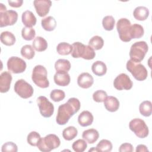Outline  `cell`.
<instances>
[{
	"label": "cell",
	"instance_id": "obj_1",
	"mask_svg": "<svg viewBox=\"0 0 152 152\" xmlns=\"http://www.w3.org/2000/svg\"><path fill=\"white\" fill-rule=\"evenodd\" d=\"M81 104L79 100L75 97L69 98L68 101L60 105L58 109L56 122L58 125H65L75 113L78 112Z\"/></svg>",
	"mask_w": 152,
	"mask_h": 152
},
{
	"label": "cell",
	"instance_id": "obj_2",
	"mask_svg": "<svg viewBox=\"0 0 152 152\" xmlns=\"http://www.w3.org/2000/svg\"><path fill=\"white\" fill-rule=\"evenodd\" d=\"M71 56L74 58H82L86 60L94 59L96 56L94 50L89 45H85L83 43L76 42L72 45Z\"/></svg>",
	"mask_w": 152,
	"mask_h": 152
},
{
	"label": "cell",
	"instance_id": "obj_3",
	"mask_svg": "<svg viewBox=\"0 0 152 152\" xmlns=\"http://www.w3.org/2000/svg\"><path fill=\"white\" fill-rule=\"evenodd\" d=\"M31 79L33 83L40 88H45L49 86L48 72L46 68L43 65H37L34 67L32 71Z\"/></svg>",
	"mask_w": 152,
	"mask_h": 152
},
{
	"label": "cell",
	"instance_id": "obj_4",
	"mask_svg": "<svg viewBox=\"0 0 152 152\" xmlns=\"http://www.w3.org/2000/svg\"><path fill=\"white\" fill-rule=\"evenodd\" d=\"M148 46L145 41L135 42L131 45L129 50L130 59L135 62H141L147 53Z\"/></svg>",
	"mask_w": 152,
	"mask_h": 152
},
{
	"label": "cell",
	"instance_id": "obj_5",
	"mask_svg": "<svg viewBox=\"0 0 152 152\" xmlns=\"http://www.w3.org/2000/svg\"><path fill=\"white\" fill-rule=\"evenodd\" d=\"M61 141L59 138L55 134H50L41 138L37 147L43 152H49L59 147Z\"/></svg>",
	"mask_w": 152,
	"mask_h": 152
},
{
	"label": "cell",
	"instance_id": "obj_6",
	"mask_svg": "<svg viewBox=\"0 0 152 152\" xmlns=\"http://www.w3.org/2000/svg\"><path fill=\"white\" fill-rule=\"evenodd\" d=\"M126 68L134 78L138 81H144L147 77V70L140 62H135L129 59L126 62Z\"/></svg>",
	"mask_w": 152,
	"mask_h": 152
},
{
	"label": "cell",
	"instance_id": "obj_7",
	"mask_svg": "<svg viewBox=\"0 0 152 152\" xmlns=\"http://www.w3.org/2000/svg\"><path fill=\"white\" fill-rule=\"evenodd\" d=\"M129 129L140 138L147 137L149 133V129L144 121L140 118H134L129 123Z\"/></svg>",
	"mask_w": 152,
	"mask_h": 152
},
{
	"label": "cell",
	"instance_id": "obj_8",
	"mask_svg": "<svg viewBox=\"0 0 152 152\" xmlns=\"http://www.w3.org/2000/svg\"><path fill=\"white\" fill-rule=\"evenodd\" d=\"M131 23L126 18L119 19L116 23V29L120 39L124 42H128L131 40L130 37V28Z\"/></svg>",
	"mask_w": 152,
	"mask_h": 152
},
{
	"label": "cell",
	"instance_id": "obj_9",
	"mask_svg": "<svg viewBox=\"0 0 152 152\" xmlns=\"http://www.w3.org/2000/svg\"><path fill=\"white\" fill-rule=\"evenodd\" d=\"M15 92L23 99H28L33 94V87L23 79L17 80L14 87Z\"/></svg>",
	"mask_w": 152,
	"mask_h": 152
},
{
	"label": "cell",
	"instance_id": "obj_10",
	"mask_svg": "<svg viewBox=\"0 0 152 152\" xmlns=\"http://www.w3.org/2000/svg\"><path fill=\"white\" fill-rule=\"evenodd\" d=\"M8 71L13 74L23 72L26 69V62L21 58L17 56L10 57L7 63Z\"/></svg>",
	"mask_w": 152,
	"mask_h": 152
},
{
	"label": "cell",
	"instance_id": "obj_11",
	"mask_svg": "<svg viewBox=\"0 0 152 152\" xmlns=\"http://www.w3.org/2000/svg\"><path fill=\"white\" fill-rule=\"evenodd\" d=\"M37 103L42 116L49 118L53 114L54 106L45 96H39L37 99Z\"/></svg>",
	"mask_w": 152,
	"mask_h": 152
},
{
	"label": "cell",
	"instance_id": "obj_12",
	"mask_svg": "<svg viewBox=\"0 0 152 152\" xmlns=\"http://www.w3.org/2000/svg\"><path fill=\"white\" fill-rule=\"evenodd\" d=\"M18 13L12 10L0 12V27L14 25L17 21Z\"/></svg>",
	"mask_w": 152,
	"mask_h": 152
},
{
	"label": "cell",
	"instance_id": "obj_13",
	"mask_svg": "<svg viewBox=\"0 0 152 152\" xmlns=\"http://www.w3.org/2000/svg\"><path fill=\"white\" fill-rule=\"evenodd\" d=\"M132 81L129 77L125 73H121L118 75L113 81V86L118 90H128L132 87Z\"/></svg>",
	"mask_w": 152,
	"mask_h": 152
},
{
	"label": "cell",
	"instance_id": "obj_14",
	"mask_svg": "<svg viewBox=\"0 0 152 152\" xmlns=\"http://www.w3.org/2000/svg\"><path fill=\"white\" fill-rule=\"evenodd\" d=\"M33 5L37 14L40 17H45L49 12L52 1L49 0H35Z\"/></svg>",
	"mask_w": 152,
	"mask_h": 152
},
{
	"label": "cell",
	"instance_id": "obj_15",
	"mask_svg": "<svg viewBox=\"0 0 152 152\" xmlns=\"http://www.w3.org/2000/svg\"><path fill=\"white\" fill-rule=\"evenodd\" d=\"M12 75L8 71H4L0 75V91L2 93H7L10 88L12 81Z\"/></svg>",
	"mask_w": 152,
	"mask_h": 152
},
{
	"label": "cell",
	"instance_id": "obj_16",
	"mask_svg": "<svg viewBox=\"0 0 152 152\" xmlns=\"http://www.w3.org/2000/svg\"><path fill=\"white\" fill-rule=\"evenodd\" d=\"M94 83L93 76L88 72H83L77 78V84L83 88H90Z\"/></svg>",
	"mask_w": 152,
	"mask_h": 152
},
{
	"label": "cell",
	"instance_id": "obj_17",
	"mask_svg": "<svg viewBox=\"0 0 152 152\" xmlns=\"http://www.w3.org/2000/svg\"><path fill=\"white\" fill-rule=\"evenodd\" d=\"M53 80L55 83L59 86H66L70 83V76L68 72H56L54 76Z\"/></svg>",
	"mask_w": 152,
	"mask_h": 152
},
{
	"label": "cell",
	"instance_id": "obj_18",
	"mask_svg": "<svg viewBox=\"0 0 152 152\" xmlns=\"http://www.w3.org/2000/svg\"><path fill=\"white\" fill-rule=\"evenodd\" d=\"M93 116L92 113L88 110L83 111L78 117V124L83 127L91 125L93 122Z\"/></svg>",
	"mask_w": 152,
	"mask_h": 152
},
{
	"label": "cell",
	"instance_id": "obj_19",
	"mask_svg": "<svg viewBox=\"0 0 152 152\" xmlns=\"http://www.w3.org/2000/svg\"><path fill=\"white\" fill-rule=\"evenodd\" d=\"M103 102L106 109L110 112L117 111L119 107V102L118 99L114 96H107Z\"/></svg>",
	"mask_w": 152,
	"mask_h": 152
},
{
	"label": "cell",
	"instance_id": "obj_20",
	"mask_svg": "<svg viewBox=\"0 0 152 152\" xmlns=\"http://www.w3.org/2000/svg\"><path fill=\"white\" fill-rule=\"evenodd\" d=\"M21 20L23 24L27 27H32L36 24L37 19L34 14L29 10H26L23 12Z\"/></svg>",
	"mask_w": 152,
	"mask_h": 152
},
{
	"label": "cell",
	"instance_id": "obj_21",
	"mask_svg": "<svg viewBox=\"0 0 152 152\" xmlns=\"http://www.w3.org/2000/svg\"><path fill=\"white\" fill-rule=\"evenodd\" d=\"M82 137L88 143L94 144L98 140L99 134L96 129L91 128L83 131Z\"/></svg>",
	"mask_w": 152,
	"mask_h": 152
},
{
	"label": "cell",
	"instance_id": "obj_22",
	"mask_svg": "<svg viewBox=\"0 0 152 152\" xmlns=\"http://www.w3.org/2000/svg\"><path fill=\"white\" fill-rule=\"evenodd\" d=\"M149 10L144 6H138L136 7L133 11L134 18L139 21L145 20L149 15Z\"/></svg>",
	"mask_w": 152,
	"mask_h": 152
},
{
	"label": "cell",
	"instance_id": "obj_23",
	"mask_svg": "<svg viewBox=\"0 0 152 152\" xmlns=\"http://www.w3.org/2000/svg\"><path fill=\"white\" fill-rule=\"evenodd\" d=\"M91 71L96 75L103 76L107 72V66L103 62L97 61L92 64Z\"/></svg>",
	"mask_w": 152,
	"mask_h": 152
},
{
	"label": "cell",
	"instance_id": "obj_24",
	"mask_svg": "<svg viewBox=\"0 0 152 152\" xmlns=\"http://www.w3.org/2000/svg\"><path fill=\"white\" fill-rule=\"evenodd\" d=\"M55 68L58 72H68L71 69L70 62L65 59H59L55 63Z\"/></svg>",
	"mask_w": 152,
	"mask_h": 152
},
{
	"label": "cell",
	"instance_id": "obj_25",
	"mask_svg": "<svg viewBox=\"0 0 152 152\" xmlns=\"http://www.w3.org/2000/svg\"><path fill=\"white\" fill-rule=\"evenodd\" d=\"M0 39L1 43L6 46H12L15 43L16 41L14 34L8 31H2L1 33Z\"/></svg>",
	"mask_w": 152,
	"mask_h": 152
},
{
	"label": "cell",
	"instance_id": "obj_26",
	"mask_svg": "<svg viewBox=\"0 0 152 152\" xmlns=\"http://www.w3.org/2000/svg\"><path fill=\"white\" fill-rule=\"evenodd\" d=\"M32 46L36 51L43 52L47 49L48 42L43 37L41 36H37L33 41Z\"/></svg>",
	"mask_w": 152,
	"mask_h": 152
},
{
	"label": "cell",
	"instance_id": "obj_27",
	"mask_svg": "<svg viewBox=\"0 0 152 152\" xmlns=\"http://www.w3.org/2000/svg\"><path fill=\"white\" fill-rule=\"evenodd\" d=\"M41 25L45 30L51 31L56 28V21L53 17L48 16L42 20Z\"/></svg>",
	"mask_w": 152,
	"mask_h": 152
},
{
	"label": "cell",
	"instance_id": "obj_28",
	"mask_svg": "<svg viewBox=\"0 0 152 152\" xmlns=\"http://www.w3.org/2000/svg\"><path fill=\"white\" fill-rule=\"evenodd\" d=\"M144 28L141 25L137 23L131 25L130 28V37L131 39L141 38L144 35Z\"/></svg>",
	"mask_w": 152,
	"mask_h": 152
},
{
	"label": "cell",
	"instance_id": "obj_29",
	"mask_svg": "<svg viewBox=\"0 0 152 152\" xmlns=\"http://www.w3.org/2000/svg\"><path fill=\"white\" fill-rule=\"evenodd\" d=\"M139 110L140 113L145 116L148 117L152 113V103L149 100H145L141 102L139 106Z\"/></svg>",
	"mask_w": 152,
	"mask_h": 152
},
{
	"label": "cell",
	"instance_id": "obj_30",
	"mask_svg": "<svg viewBox=\"0 0 152 152\" xmlns=\"http://www.w3.org/2000/svg\"><path fill=\"white\" fill-rule=\"evenodd\" d=\"M77 129L73 126H69L65 128L62 131V137L66 141H71L73 140L77 137Z\"/></svg>",
	"mask_w": 152,
	"mask_h": 152
},
{
	"label": "cell",
	"instance_id": "obj_31",
	"mask_svg": "<svg viewBox=\"0 0 152 152\" xmlns=\"http://www.w3.org/2000/svg\"><path fill=\"white\" fill-rule=\"evenodd\" d=\"M72 50V45L66 42L59 43L56 46L57 52L61 55H68L71 53Z\"/></svg>",
	"mask_w": 152,
	"mask_h": 152
},
{
	"label": "cell",
	"instance_id": "obj_32",
	"mask_svg": "<svg viewBox=\"0 0 152 152\" xmlns=\"http://www.w3.org/2000/svg\"><path fill=\"white\" fill-rule=\"evenodd\" d=\"M103 45L104 40L103 38L99 36H94L92 37L88 42V45L94 50L101 49L103 48Z\"/></svg>",
	"mask_w": 152,
	"mask_h": 152
},
{
	"label": "cell",
	"instance_id": "obj_33",
	"mask_svg": "<svg viewBox=\"0 0 152 152\" xmlns=\"http://www.w3.org/2000/svg\"><path fill=\"white\" fill-rule=\"evenodd\" d=\"M96 148L97 151L109 152L112 150V144L109 140L103 139L97 144Z\"/></svg>",
	"mask_w": 152,
	"mask_h": 152
},
{
	"label": "cell",
	"instance_id": "obj_34",
	"mask_svg": "<svg viewBox=\"0 0 152 152\" xmlns=\"http://www.w3.org/2000/svg\"><path fill=\"white\" fill-rule=\"evenodd\" d=\"M21 55L27 59H31L35 55L34 48L30 45H26L21 49Z\"/></svg>",
	"mask_w": 152,
	"mask_h": 152
},
{
	"label": "cell",
	"instance_id": "obj_35",
	"mask_svg": "<svg viewBox=\"0 0 152 152\" xmlns=\"http://www.w3.org/2000/svg\"><path fill=\"white\" fill-rule=\"evenodd\" d=\"M115 24V20L113 16L106 15L102 20V25L104 30L107 31H111L113 29Z\"/></svg>",
	"mask_w": 152,
	"mask_h": 152
},
{
	"label": "cell",
	"instance_id": "obj_36",
	"mask_svg": "<svg viewBox=\"0 0 152 152\" xmlns=\"http://www.w3.org/2000/svg\"><path fill=\"white\" fill-rule=\"evenodd\" d=\"M21 36L26 40H31L36 36V31L33 27H25L22 28Z\"/></svg>",
	"mask_w": 152,
	"mask_h": 152
},
{
	"label": "cell",
	"instance_id": "obj_37",
	"mask_svg": "<svg viewBox=\"0 0 152 152\" xmlns=\"http://www.w3.org/2000/svg\"><path fill=\"white\" fill-rule=\"evenodd\" d=\"M40 139V134L36 131L30 132L27 137V142L31 146H37Z\"/></svg>",
	"mask_w": 152,
	"mask_h": 152
},
{
	"label": "cell",
	"instance_id": "obj_38",
	"mask_svg": "<svg viewBox=\"0 0 152 152\" xmlns=\"http://www.w3.org/2000/svg\"><path fill=\"white\" fill-rule=\"evenodd\" d=\"M87 147V144L84 140L78 139L74 141L72 145V148L75 152H83Z\"/></svg>",
	"mask_w": 152,
	"mask_h": 152
},
{
	"label": "cell",
	"instance_id": "obj_39",
	"mask_svg": "<svg viewBox=\"0 0 152 152\" xmlns=\"http://www.w3.org/2000/svg\"><path fill=\"white\" fill-rule=\"evenodd\" d=\"M65 97V92L63 90L59 89H54L52 90L50 93V99L55 102H58L62 100Z\"/></svg>",
	"mask_w": 152,
	"mask_h": 152
},
{
	"label": "cell",
	"instance_id": "obj_40",
	"mask_svg": "<svg viewBox=\"0 0 152 152\" xmlns=\"http://www.w3.org/2000/svg\"><path fill=\"white\" fill-rule=\"evenodd\" d=\"M107 95L106 92L102 90H97L95 92H94L93 94V99L94 101L98 103H101L104 102L106 98L107 97Z\"/></svg>",
	"mask_w": 152,
	"mask_h": 152
},
{
	"label": "cell",
	"instance_id": "obj_41",
	"mask_svg": "<svg viewBox=\"0 0 152 152\" xmlns=\"http://www.w3.org/2000/svg\"><path fill=\"white\" fill-rule=\"evenodd\" d=\"M1 151L2 152H7V151L17 152L18 151V147H17V145L14 142L9 141L4 143L2 145Z\"/></svg>",
	"mask_w": 152,
	"mask_h": 152
},
{
	"label": "cell",
	"instance_id": "obj_42",
	"mask_svg": "<svg viewBox=\"0 0 152 152\" xmlns=\"http://www.w3.org/2000/svg\"><path fill=\"white\" fill-rule=\"evenodd\" d=\"M133 151L134 148L132 145L128 142L122 144L119 148V151L120 152H132Z\"/></svg>",
	"mask_w": 152,
	"mask_h": 152
},
{
	"label": "cell",
	"instance_id": "obj_43",
	"mask_svg": "<svg viewBox=\"0 0 152 152\" xmlns=\"http://www.w3.org/2000/svg\"><path fill=\"white\" fill-rule=\"evenodd\" d=\"M8 2L11 7H14V8H18L22 5L23 3V0H14V1L9 0Z\"/></svg>",
	"mask_w": 152,
	"mask_h": 152
},
{
	"label": "cell",
	"instance_id": "obj_44",
	"mask_svg": "<svg viewBox=\"0 0 152 152\" xmlns=\"http://www.w3.org/2000/svg\"><path fill=\"white\" fill-rule=\"evenodd\" d=\"M135 151L136 152H148V150L146 145L144 144H139L137 146Z\"/></svg>",
	"mask_w": 152,
	"mask_h": 152
},
{
	"label": "cell",
	"instance_id": "obj_45",
	"mask_svg": "<svg viewBox=\"0 0 152 152\" xmlns=\"http://www.w3.org/2000/svg\"><path fill=\"white\" fill-rule=\"evenodd\" d=\"M1 5V8H0V12H2V11H7V7L2 4V3H0Z\"/></svg>",
	"mask_w": 152,
	"mask_h": 152
},
{
	"label": "cell",
	"instance_id": "obj_46",
	"mask_svg": "<svg viewBox=\"0 0 152 152\" xmlns=\"http://www.w3.org/2000/svg\"><path fill=\"white\" fill-rule=\"evenodd\" d=\"M97 151V150L96 148H95V147H93V148H91V149H90V150H88V151H89V152H90V151Z\"/></svg>",
	"mask_w": 152,
	"mask_h": 152
}]
</instances>
